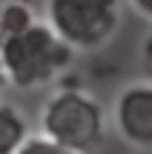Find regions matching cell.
Wrapping results in <instances>:
<instances>
[{
    "mask_svg": "<svg viewBox=\"0 0 152 154\" xmlns=\"http://www.w3.org/2000/svg\"><path fill=\"white\" fill-rule=\"evenodd\" d=\"M0 56L8 84L31 90L57 79L73 62V48L48 23H34L28 31L0 39Z\"/></svg>",
    "mask_w": 152,
    "mask_h": 154,
    "instance_id": "obj_1",
    "label": "cell"
},
{
    "mask_svg": "<svg viewBox=\"0 0 152 154\" xmlns=\"http://www.w3.org/2000/svg\"><path fill=\"white\" fill-rule=\"evenodd\" d=\"M42 134L76 154H93L104 143V109L93 95L65 87L42 106Z\"/></svg>",
    "mask_w": 152,
    "mask_h": 154,
    "instance_id": "obj_2",
    "label": "cell"
},
{
    "mask_svg": "<svg viewBox=\"0 0 152 154\" xmlns=\"http://www.w3.org/2000/svg\"><path fill=\"white\" fill-rule=\"evenodd\" d=\"M118 0H48V25L73 51H93L118 28Z\"/></svg>",
    "mask_w": 152,
    "mask_h": 154,
    "instance_id": "obj_3",
    "label": "cell"
},
{
    "mask_svg": "<svg viewBox=\"0 0 152 154\" xmlns=\"http://www.w3.org/2000/svg\"><path fill=\"white\" fill-rule=\"evenodd\" d=\"M115 129L130 146L152 149V81H135L115 98Z\"/></svg>",
    "mask_w": 152,
    "mask_h": 154,
    "instance_id": "obj_4",
    "label": "cell"
},
{
    "mask_svg": "<svg viewBox=\"0 0 152 154\" xmlns=\"http://www.w3.org/2000/svg\"><path fill=\"white\" fill-rule=\"evenodd\" d=\"M28 137L25 118L8 104H0V154H17Z\"/></svg>",
    "mask_w": 152,
    "mask_h": 154,
    "instance_id": "obj_5",
    "label": "cell"
},
{
    "mask_svg": "<svg viewBox=\"0 0 152 154\" xmlns=\"http://www.w3.org/2000/svg\"><path fill=\"white\" fill-rule=\"evenodd\" d=\"M34 23H37V20H34L31 8L25 6V3L11 0V3H3V6H0V39L17 37V34L28 31Z\"/></svg>",
    "mask_w": 152,
    "mask_h": 154,
    "instance_id": "obj_6",
    "label": "cell"
},
{
    "mask_svg": "<svg viewBox=\"0 0 152 154\" xmlns=\"http://www.w3.org/2000/svg\"><path fill=\"white\" fill-rule=\"evenodd\" d=\"M17 154H76V151L53 143L45 134H31V137H25V143L17 149Z\"/></svg>",
    "mask_w": 152,
    "mask_h": 154,
    "instance_id": "obj_7",
    "label": "cell"
},
{
    "mask_svg": "<svg viewBox=\"0 0 152 154\" xmlns=\"http://www.w3.org/2000/svg\"><path fill=\"white\" fill-rule=\"evenodd\" d=\"M141 65H144L147 76H149V81H152V34L144 39V45H141Z\"/></svg>",
    "mask_w": 152,
    "mask_h": 154,
    "instance_id": "obj_8",
    "label": "cell"
},
{
    "mask_svg": "<svg viewBox=\"0 0 152 154\" xmlns=\"http://www.w3.org/2000/svg\"><path fill=\"white\" fill-rule=\"evenodd\" d=\"M130 3L138 14H144L147 20H152V0H130Z\"/></svg>",
    "mask_w": 152,
    "mask_h": 154,
    "instance_id": "obj_9",
    "label": "cell"
},
{
    "mask_svg": "<svg viewBox=\"0 0 152 154\" xmlns=\"http://www.w3.org/2000/svg\"><path fill=\"white\" fill-rule=\"evenodd\" d=\"M8 84V76H6V67H3V56H0V90Z\"/></svg>",
    "mask_w": 152,
    "mask_h": 154,
    "instance_id": "obj_10",
    "label": "cell"
},
{
    "mask_svg": "<svg viewBox=\"0 0 152 154\" xmlns=\"http://www.w3.org/2000/svg\"><path fill=\"white\" fill-rule=\"evenodd\" d=\"M0 6H3V3H0Z\"/></svg>",
    "mask_w": 152,
    "mask_h": 154,
    "instance_id": "obj_11",
    "label": "cell"
}]
</instances>
